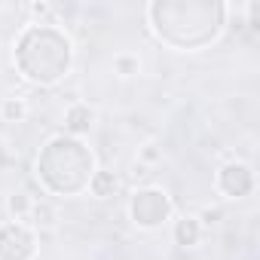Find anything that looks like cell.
<instances>
[{
	"label": "cell",
	"mask_w": 260,
	"mask_h": 260,
	"mask_svg": "<svg viewBox=\"0 0 260 260\" xmlns=\"http://www.w3.org/2000/svg\"><path fill=\"white\" fill-rule=\"evenodd\" d=\"M172 199L166 190L159 187H141L132 193V202H128V217L138 230H159L172 220Z\"/></svg>",
	"instance_id": "obj_4"
},
{
	"label": "cell",
	"mask_w": 260,
	"mask_h": 260,
	"mask_svg": "<svg viewBox=\"0 0 260 260\" xmlns=\"http://www.w3.org/2000/svg\"><path fill=\"white\" fill-rule=\"evenodd\" d=\"M37 233L31 223L7 220L0 223V260H37Z\"/></svg>",
	"instance_id": "obj_5"
},
{
	"label": "cell",
	"mask_w": 260,
	"mask_h": 260,
	"mask_svg": "<svg viewBox=\"0 0 260 260\" xmlns=\"http://www.w3.org/2000/svg\"><path fill=\"white\" fill-rule=\"evenodd\" d=\"M226 13L220 0H153L147 7L150 31L181 52L211 46L226 28Z\"/></svg>",
	"instance_id": "obj_1"
},
{
	"label": "cell",
	"mask_w": 260,
	"mask_h": 260,
	"mask_svg": "<svg viewBox=\"0 0 260 260\" xmlns=\"http://www.w3.org/2000/svg\"><path fill=\"white\" fill-rule=\"evenodd\" d=\"M214 184H217V190H220L226 199H245V196L254 193V169H251L248 162H239V159L223 162V166L217 169Z\"/></svg>",
	"instance_id": "obj_6"
},
{
	"label": "cell",
	"mask_w": 260,
	"mask_h": 260,
	"mask_svg": "<svg viewBox=\"0 0 260 260\" xmlns=\"http://www.w3.org/2000/svg\"><path fill=\"white\" fill-rule=\"evenodd\" d=\"M13 61L28 83L55 86L74 68V43L61 28L49 22H34L19 34Z\"/></svg>",
	"instance_id": "obj_2"
},
{
	"label": "cell",
	"mask_w": 260,
	"mask_h": 260,
	"mask_svg": "<svg viewBox=\"0 0 260 260\" xmlns=\"http://www.w3.org/2000/svg\"><path fill=\"white\" fill-rule=\"evenodd\" d=\"M95 175V153L71 135H52L37 153V178L52 196H77L89 190Z\"/></svg>",
	"instance_id": "obj_3"
},
{
	"label": "cell",
	"mask_w": 260,
	"mask_h": 260,
	"mask_svg": "<svg viewBox=\"0 0 260 260\" xmlns=\"http://www.w3.org/2000/svg\"><path fill=\"white\" fill-rule=\"evenodd\" d=\"M113 71H116L119 77H135V74H141V61H138V55L122 52V55L113 58Z\"/></svg>",
	"instance_id": "obj_13"
},
{
	"label": "cell",
	"mask_w": 260,
	"mask_h": 260,
	"mask_svg": "<svg viewBox=\"0 0 260 260\" xmlns=\"http://www.w3.org/2000/svg\"><path fill=\"white\" fill-rule=\"evenodd\" d=\"M55 217H58V214H55V208H52V205H46V202H34V205H31V214H28V220H31L34 226H43V230H46V226H52V223H55Z\"/></svg>",
	"instance_id": "obj_12"
},
{
	"label": "cell",
	"mask_w": 260,
	"mask_h": 260,
	"mask_svg": "<svg viewBox=\"0 0 260 260\" xmlns=\"http://www.w3.org/2000/svg\"><path fill=\"white\" fill-rule=\"evenodd\" d=\"M25 116H28L25 98H4L0 101V119L4 122H22Z\"/></svg>",
	"instance_id": "obj_10"
},
{
	"label": "cell",
	"mask_w": 260,
	"mask_h": 260,
	"mask_svg": "<svg viewBox=\"0 0 260 260\" xmlns=\"http://www.w3.org/2000/svg\"><path fill=\"white\" fill-rule=\"evenodd\" d=\"M92 122H95V110H92L89 104L77 101V104H71L68 113H64V135H71V138H83L89 128H92Z\"/></svg>",
	"instance_id": "obj_7"
},
{
	"label": "cell",
	"mask_w": 260,
	"mask_h": 260,
	"mask_svg": "<svg viewBox=\"0 0 260 260\" xmlns=\"http://www.w3.org/2000/svg\"><path fill=\"white\" fill-rule=\"evenodd\" d=\"M202 233H205V226L199 223L196 214H181V217L175 220V226H172L175 245H181V248H196V245L202 242Z\"/></svg>",
	"instance_id": "obj_8"
},
{
	"label": "cell",
	"mask_w": 260,
	"mask_h": 260,
	"mask_svg": "<svg viewBox=\"0 0 260 260\" xmlns=\"http://www.w3.org/2000/svg\"><path fill=\"white\" fill-rule=\"evenodd\" d=\"M31 16H37V19L43 22V19H49V16H52V7H49V4H43V0H40V4H31Z\"/></svg>",
	"instance_id": "obj_15"
},
{
	"label": "cell",
	"mask_w": 260,
	"mask_h": 260,
	"mask_svg": "<svg viewBox=\"0 0 260 260\" xmlns=\"http://www.w3.org/2000/svg\"><path fill=\"white\" fill-rule=\"evenodd\" d=\"M31 205H34V199L28 196V193H13L10 199H7V211L13 214V220H28V214H31Z\"/></svg>",
	"instance_id": "obj_11"
},
{
	"label": "cell",
	"mask_w": 260,
	"mask_h": 260,
	"mask_svg": "<svg viewBox=\"0 0 260 260\" xmlns=\"http://www.w3.org/2000/svg\"><path fill=\"white\" fill-rule=\"evenodd\" d=\"M116 190H119L116 172H110V169H95V175H92V181H89V193H92L95 199H110V196H116Z\"/></svg>",
	"instance_id": "obj_9"
},
{
	"label": "cell",
	"mask_w": 260,
	"mask_h": 260,
	"mask_svg": "<svg viewBox=\"0 0 260 260\" xmlns=\"http://www.w3.org/2000/svg\"><path fill=\"white\" fill-rule=\"evenodd\" d=\"M217 217H220V214L208 208V211H202V217H199V223H202V226H205V223H217Z\"/></svg>",
	"instance_id": "obj_16"
},
{
	"label": "cell",
	"mask_w": 260,
	"mask_h": 260,
	"mask_svg": "<svg viewBox=\"0 0 260 260\" xmlns=\"http://www.w3.org/2000/svg\"><path fill=\"white\" fill-rule=\"evenodd\" d=\"M162 159V150H156L153 144H147L144 150H141V162H147V166H156Z\"/></svg>",
	"instance_id": "obj_14"
}]
</instances>
